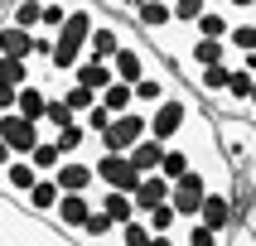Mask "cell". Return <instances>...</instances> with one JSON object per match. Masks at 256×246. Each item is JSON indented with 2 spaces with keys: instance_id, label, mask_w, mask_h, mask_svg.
I'll list each match as a JSON object with an SVG mask.
<instances>
[{
  "instance_id": "cell-12",
  "label": "cell",
  "mask_w": 256,
  "mask_h": 246,
  "mask_svg": "<svg viewBox=\"0 0 256 246\" xmlns=\"http://www.w3.org/2000/svg\"><path fill=\"white\" fill-rule=\"evenodd\" d=\"M228 53H256V14H232V24H228Z\"/></svg>"
},
{
  "instance_id": "cell-8",
  "label": "cell",
  "mask_w": 256,
  "mask_h": 246,
  "mask_svg": "<svg viewBox=\"0 0 256 246\" xmlns=\"http://www.w3.org/2000/svg\"><path fill=\"white\" fill-rule=\"evenodd\" d=\"M54 184L63 193H92L97 188V174H92V155H63L54 169Z\"/></svg>"
},
{
  "instance_id": "cell-21",
  "label": "cell",
  "mask_w": 256,
  "mask_h": 246,
  "mask_svg": "<svg viewBox=\"0 0 256 246\" xmlns=\"http://www.w3.org/2000/svg\"><path fill=\"white\" fill-rule=\"evenodd\" d=\"M97 101H102V106H106V111H130V106H136V101H130V82H121V77H112V82H106V87H102V92H97Z\"/></svg>"
},
{
  "instance_id": "cell-31",
  "label": "cell",
  "mask_w": 256,
  "mask_h": 246,
  "mask_svg": "<svg viewBox=\"0 0 256 246\" xmlns=\"http://www.w3.org/2000/svg\"><path fill=\"white\" fill-rule=\"evenodd\" d=\"M203 5H222V0H203Z\"/></svg>"
},
{
  "instance_id": "cell-19",
  "label": "cell",
  "mask_w": 256,
  "mask_h": 246,
  "mask_svg": "<svg viewBox=\"0 0 256 246\" xmlns=\"http://www.w3.org/2000/svg\"><path fill=\"white\" fill-rule=\"evenodd\" d=\"M188 164H194V159H188V145L184 140H170L164 150H160V174H164V179H179Z\"/></svg>"
},
{
  "instance_id": "cell-28",
  "label": "cell",
  "mask_w": 256,
  "mask_h": 246,
  "mask_svg": "<svg viewBox=\"0 0 256 246\" xmlns=\"http://www.w3.org/2000/svg\"><path fill=\"white\" fill-rule=\"evenodd\" d=\"M228 14H256V0H222Z\"/></svg>"
},
{
  "instance_id": "cell-25",
  "label": "cell",
  "mask_w": 256,
  "mask_h": 246,
  "mask_svg": "<svg viewBox=\"0 0 256 246\" xmlns=\"http://www.w3.org/2000/svg\"><path fill=\"white\" fill-rule=\"evenodd\" d=\"M68 10H72V0H44V10H39V29H44V34H54V29L68 19Z\"/></svg>"
},
{
  "instance_id": "cell-18",
  "label": "cell",
  "mask_w": 256,
  "mask_h": 246,
  "mask_svg": "<svg viewBox=\"0 0 256 246\" xmlns=\"http://www.w3.org/2000/svg\"><path fill=\"white\" fill-rule=\"evenodd\" d=\"M24 159H29V164H34L39 174H54V169H58V159H63V150H58V140L48 135V130H44V135L34 140V150H29Z\"/></svg>"
},
{
  "instance_id": "cell-6",
  "label": "cell",
  "mask_w": 256,
  "mask_h": 246,
  "mask_svg": "<svg viewBox=\"0 0 256 246\" xmlns=\"http://www.w3.org/2000/svg\"><path fill=\"white\" fill-rule=\"evenodd\" d=\"M87 213H92V193H58L54 213H48V222H54L68 242H78V232H82Z\"/></svg>"
},
{
  "instance_id": "cell-24",
  "label": "cell",
  "mask_w": 256,
  "mask_h": 246,
  "mask_svg": "<svg viewBox=\"0 0 256 246\" xmlns=\"http://www.w3.org/2000/svg\"><path fill=\"white\" fill-rule=\"evenodd\" d=\"M72 116H78V111H72L68 101L58 97V92H48V106H44V130H58V126H68Z\"/></svg>"
},
{
  "instance_id": "cell-26",
  "label": "cell",
  "mask_w": 256,
  "mask_h": 246,
  "mask_svg": "<svg viewBox=\"0 0 256 246\" xmlns=\"http://www.w3.org/2000/svg\"><path fill=\"white\" fill-rule=\"evenodd\" d=\"M170 14H174V24H194L203 14V0H170Z\"/></svg>"
},
{
  "instance_id": "cell-16",
  "label": "cell",
  "mask_w": 256,
  "mask_h": 246,
  "mask_svg": "<svg viewBox=\"0 0 256 246\" xmlns=\"http://www.w3.org/2000/svg\"><path fill=\"white\" fill-rule=\"evenodd\" d=\"M78 242H116V222H112V213H102L97 203H92V213H87L82 232H78Z\"/></svg>"
},
{
  "instance_id": "cell-5",
  "label": "cell",
  "mask_w": 256,
  "mask_h": 246,
  "mask_svg": "<svg viewBox=\"0 0 256 246\" xmlns=\"http://www.w3.org/2000/svg\"><path fill=\"white\" fill-rule=\"evenodd\" d=\"M203 193H208V174H203V169H194V164H188L179 179H170V208H174L179 217H198Z\"/></svg>"
},
{
  "instance_id": "cell-1",
  "label": "cell",
  "mask_w": 256,
  "mask_h": 246,
  "mask_svg": "<svg viewBox=\"0 0 256 246\" xmlns=\"http://www.w3.org/2000/svg\"><path fill=\"white\" fill-rule=\"evenodd\" d=\"M213 135H218V150L232 169V193H252L256 184V121L252 116H228V111H213Z\"/></svg>"
},
{
  "instance_id": "cell-13",
  "label": "cell",
  "mask_w": 256,
  "mask_h": 246,
  "mask_svg": "<svg viewBox=\"0 0 256 246\" xmlns=\"http://www.w3.org/2000/svg\"><path fill=\"white\" fill-rule=\"evenodd\" d=\"M58 193H63V188L54 184V174H39V179L29 184V193H24L29 213H34V217H48V213H54V203H58Z\"/></svg>"
},
{
  "instance_id": "cell-17",
  "label": "cell",
  "mask_w": 256,
  "mask_h": 246,
  "mask_svg": "<svg viewBox=\"0 0 256 246\" xmlns=\"http://www.w3.org/2000/svg\"><path fill=\"white\" fill-rule=\"evenodd\" d=\"M29 43H34V29H20V24H10V19H0V53L29 58Z\"/></svg>"
},
{
  "instance_id": "cell-11",
  "label": "cell",
  "mask_w": 256,
  "mask_h": 246,
  "mask_svg": "<svg viewBox=\"0 0 256 246\" xmlns=\"http://www.w3.org/2000/svg\"><path fill=\"white\" fill-rule=\"evenodd\" d=\"M68 77H72V82H82V87H92V92H102L116 72H112V63H106V58H87V53H82V58L68 68Z\"/></svg>"
},
{
  "instance_id": "cell-9",
  "label": "cell",
  "mask_w": 256,
  "mask_h": 246,
  "mask_svg": "<svg viewBox=\"0 0 256 246\" xmlns=\"http://www.w3.org/2000/svg\"><path fill=\"white\" fill-rule=\"evenodd\" d=\"M174 24L170 14V0H140L136 10H130V29H140V34H155V29Z\"/></svg>"
},
{
  "instance_id": "cell-20",
  "label": "cell",
  "mask_w": 256,
  "mask_h": 246,
  "mask_svg": "<svg viewBox=\"0 0 256 246\" xmlns=\"http://www.w3.org/2000/svg\"><path fill=\"white\" fill-rule=\"evenodd\" d=\"M160 150H164V145H160L155 135H140V140L130 145L126 155H130V164H136L140 174H150V169H160Z\"/></svg>"
},
{
  "instance_id": "cell-22",
  "label": "cell",
  "mask_w": 256,
  "mask_h": 246,
  "mask_svg": "<svg viewBox=\"0 0 256 246\" xmlns=\"http://www.w3.org/2000/svg\"><path fill=\"white\" fill-rule=\"evenodd\" d=\"M39 10H44V0H10L5 19L20 24V29H39Z\"/></svg>"
},
{
  "instance_id": "cell-15",
  "label": "cell",
  "mask_w": 256,
  "mask_h": 246,
  "mask_svg": "<svg viewBox=\"0 0 256 246\" xmlns=\"http://www.w3.org/2000/svg\"><path fill=\"white\" fill-rule=\"evenodd\" d=\"M228 24H232V14L222 10V5H203V14L188 29H194L198 39H228Z\"/></svg>"
},
{
  "instance_id": "cell-29",
  "label": "cell",
  "mask_w": 256,
  "mask_h": 246,
  "mask_svg": "<svg viewBox=\"0 0 256 246\" xmlns=\"http://www.w3.org/2000/svg\"><path fill=\"white\" fill-rule=\"evenodd\" d=\"M10 106H14V87L0 82V111H10Z\"/></svg>"
},
{
  "instance_id": "cell-14",
  "label": "cell",
  "mask_w": 256,
  "mask_h": 246,
  "mask_svg": "<svg viewBox=\"0 0 256 246\" xmlns=\"http://www.w3.org/2000/svg\"><path fill=\"white\" fill-rule=\"evenodd\" d=\"M48 135H54V140H58V150H63V155H87V150H92V135H87L82 116H72L68 126L48 130Z\"/></svg>"
},
{
  "instance_id": "cell-4",
  "label": "cell",
  "mask_w": 256,
  "mask_h": 246,
  "mask_svg": "<svg viewBox=\"0 0 256 246\" xmlns=\"http://www.w3.org/2000/svg\"><path fill=\"white\" fill-rule=\"evenodd\" d=\"M198 222H208V227L222 237V242H232V232H237V208H232V188H208L198 203Z\"/></svg>"
},
{
  "instance_id": "cell-10",
  "label": "cell",
  "mask_w": 256,
  "mask_h": 246,
  "mask_svg": "<svg viewBox=\"0 0 256 246\" xmlns=\"http://www.w3.org/2000/svg\"><path fill=\"white\" fill-rule=\"evenodd\" d=\"M34 179H39V169H34L24 155H14L10 164H5V174H0V193H10V198H24Z\"/></svg>"
},
{
  "instance_id": "cell-27",
  "label": "cell",
  "mask_w": 256,
  "mask_h": 246,
  "mask_svg": "<svg viewBox=\"0 0 256 246\" xmlns=\"http://www.w3.org/2000/svg\"><path fill=\"white\" fill-rule=\"evenodd\" d=\"M106 121H112V111H106L102 101H92V106L82 111V126H87V135H102V130H106Z\"/></svg>"
},
{
  "instance_id": "cell-30",
  "label": "cell",
  "mask_w": 256,
  "mask_h": 246,
  "mask_svg": "<svg viewBox=\"0 0 256 246\" xmlns=\"http://www.w3.org/2000/svg\"><path fill=\"white\" fill-rule=\"evenodd\" d=\"M246 116L256 121V72H252V92H246Z\"/></svg>"
},
{
  "instance_id": "cell-2",
  "label": "cell",
  "mask_w": 256,
  "mask_h": 246,
  "mask_svg": "<svg viewBox=\"0 0 256 246\" xmlns=\"http://www.w3.org/2000/svg\"><path fill=\"white\" fill-rule=\"evenodd\" d=\"M140 135H145V111L130 106V111H116L112 121H106V130L92 135V145H97V150H130Z\"/></svg>"
},
{
  "instance_id": "cell-23",
  "label": "cell",
  "mask_w": 256,
  "mask_h": 246,
  "mask_svg": "<svg viewBox=\"0 0 256 246\" xmlns=\"http://www.w3.org/2000/svg\"><path fill=\"white\" fill-rule=\"evenodd\" d=\"M29 77H34V68H29V58H10V53H0V82L20 87V82H29Z\"/></svg>"
},
{
  "instance_id": "cell-7",
  "label": "cell",
  "mask_w": 256,
  "mask_h": 246,
  "mask_svg": "<svg viewBox=\"0 0 256 246\" xmlns=\"http://www.w3.org/2000/svg\"><path fill=\"white\" fill-rule=\"evenodd\" d=\"M39 135H44V126H39V121L20 116L14 106H10V111H0V140L10 145V155H29Z\"/></svg>"
},
{
  "instance_id": "cell-3",
  "label": "cell",
  "mask_w": 256,
  "mask_h": 246,
  "mask_svg": "<svg viewBox=\"0 0 256 246\" xmlns=\"http://www.w3.org/2000/svg\"><path fill=\"white\" fill-rule=\"evenodd\" d=\"M92 174H97V184L102 188H136V179H140V169L130 164L126 150H97L92 155Z\"/></svg>"
}]
</instances>
